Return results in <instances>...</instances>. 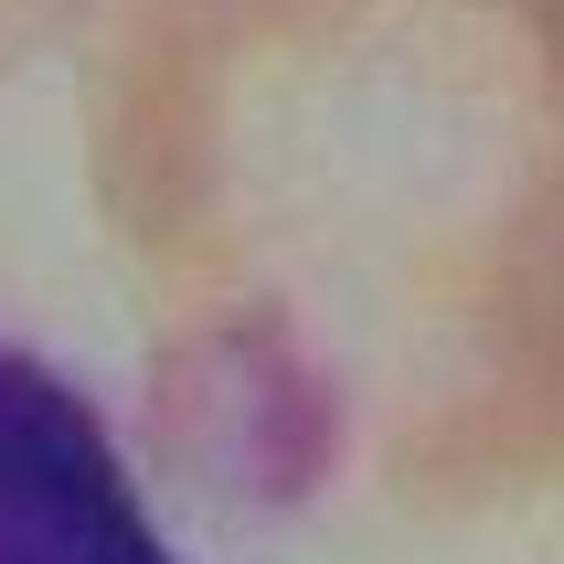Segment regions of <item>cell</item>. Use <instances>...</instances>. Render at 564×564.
<instances>
[{
  "label": "cell",
  "mask_w": 564,
  "mask_h": 564,
  "mask_svg": "<svg viewBox=\"0 0 564 564\" xmlns=\"http://www.w3.org/2000/svg\"><path fill=\"white\" fill-rule=\"evenodd\" d=\"M0 564H182L86 383L22 341H0Z\"/></svg>",
  "instance_id": "6da1fadb"
}]
</instances>
